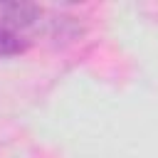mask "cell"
I'll return each mask as SVG.
<instances>
[{"label": "cell", "mask_w": 158, "mask_h": 158, "mask_svg": "<svg viewBox=\"0 0 158 158\" xmlns=\"http://www.w3.org/2000/svg\"><path fill=\"white\" fill-rule=\"evenodd\" d=\"M25 49H27V42L15 30H7L5 25H0V57H12Z\"/></svg>", "instance_id": "cell-1"}]
</instances>
